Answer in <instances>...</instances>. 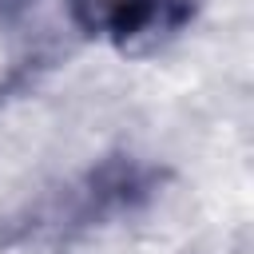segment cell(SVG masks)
<instances>
[{
	"label": "cell",
	"mask_w": 254,
	"mask_h": 254,
	"mask_svg": "<svg viewBox=\"0 0 254 254\" xmlns=\"http://www.w3.org/2000/svg\"><path fill=\"white\" fill-rule=\"evenodd\" d=\"M198 0H67L75 28L115 52H155L179 36Z\"/></svg>",
	"instance_id": "cell-1"
},
{
	"label": "cell",
	"mask_w": 254,
	"mask_h": 254,
	"mask_svg": "<svg viewBox=\"0 0 254 254\" xmlns=\"http://www.w3.org/2000/svg\"><path fill=\"white\" fill-rule=\"evenodd\" d=\"M163 183V171L135 159V155H111L103 163H95L91 171H83L60 198V206L52 210L56 226H91L115 214H131L139 206H147L155 198Z\"/></svg>",
	"instance_id": "cell-2"
},
{
	"label": "cell",
	"mask_w": 254,
	"mask_h": 254,
	"mask_svg": "<svg viewBox=\"0 0 254 254\" xmlns=\"http://www.w3.org/2000/svg\"><path fill=\"white\" fill-rule=\"evenodd\" d=\"M28 4H32V0H0V24H12L16 16H24Z\"/></svg>",
	"instance_id": "cell-3"
}]
</instances>
